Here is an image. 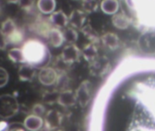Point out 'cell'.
Here are the masks:
<instances>
[{"instance_id": "4fadbf2b", "label": "cell", "mask_w": 155, "mask_h": 131, "mask_svg": "<svg viewBox=\"0 0 155 131\" xmlns=\"http://www.w3.org/2000/svg\"><path fill=\"white\" fill-rule=\"evenodd\" d=\"M36 68L34 67L33 66L27 64V63H25V64H22L19 68H18V78H19V80L20 81H23V82H26V81H33L34 78L36 77V75L38 73H36Z\"/></svg>"}, {"instance_id": "5bb4252c", "label": "cell", "mask_w": 155, "mask_h": 131, "mask_svg": "<svg viewBox=\"0 0 155 131\" xmlns=\"http://www.w3.org/2000/svg\"><path fill=\"white\" fill-rule=\"evenodd\" d=\"M57 103L63 108L74 107L77 103L76 98H75V92H74L71 89H67V90L60 92L58 95Z\"/></svg>"}, {"instance_id": "30bf717a", "label": "cell", "mask_w": 155, "mask_h": 131, "mask_svg": "<svg viewBox=\"0 0 155 131\" xmlns=\"http://www.w3.org/2000/svg\"><path fill=\"white\" fill-rule=\"evenodd\" d=\"M140 48L146 54H155V31L144 33L139 39Z\"/></svg>"}, {"instance_id": "603a6c76", "label": "cell", "mask_w": 155, "mask_h": 131, "mask_svg": "<svg viewBox=\"0 0 155 131\" xmlns=\"http://www.w3.org/2000/svg\"><path fill=\"white\" fill-rule=\"evenodd\" d=\"M57 72H58V77H57V80H56V82L54 84V87H55V90L60 93L62 91H64V90L68 89L69 78H68L67 74L64 71L57 70Z\"/></svg>"}, {"instance_id": "ab89813d", "label": "cell", "mask_w": 155, "mask_h": 131, "mask_svg": "<svg viewBox=\"0 0 155 131\" xmlns=\"http://www.w3.org/2000/svg\"><path fill=\"white\" fill-rule=\"evenodd\" d=\"M74 1H82V0H74Z\"/></svg>"}, {"instance_id": "8fae6325", "label": "cell", "mask_w": 155, "mask_h": 131, "mask_svg": "<svg viewBox=\"0 0 155 131\" xmlns=\"http://www.w3.org/2000/svg\"><path fill=\"white\" fill-rule=\"evenodd\" d=\"M87 18V14L80 9H74L72 11L70 16H68L70 26L75 29H82V27L85 25Z\"/></svg>"}, {"instance_id": "d6986e66", "label": "cell", "mask_w": 155, "mask_h": 131, "mask_svg": "<svg viewBox=\"0 0 155 131\" xmlns=\"http://www.w3.org/2000/svg\"><path fill=\"white\" fill-rule=\"evenodd\" d=\"M36 7L43 15H51L54 12L56 7L55 0H37Z\"/></svg>"}, {"instance_id": "2e32d148", "label": "cell", "mask_w": 155, "mask_h": 131, "mask_svg": "<svg viewBox=\"0 0 155 131\" xmlns=\"http://www.w3.org/2000/svg\"><path fill=\"white\" fill-rule=\"evenodd\" d=\"M24 127L28 131H38L44 127V119L35 115H29L25 119Z\"/></svg>"}, {"instance_id": "e575fe53", "label": "cell", "mask_w": 155, "mask_h": 131, "mask_svg": "<svg viewBox=\"0 0 155 131\" xmlns=\"http://www.w3.org/2000/svg\"><path fill=\"white\" fill-rule=\"evenodd\" d=\"M10 124L5 120H0V131H9Z\"/></svg>"}, {"instance_id": "4dcf8cb0", "label": "cell", "mask_w": 155, "mask_h": 131, "mask_svg": "<svg viewBox=\"0 0 155 131\" xmlns=\"http://www.w3.org/2000/svg\"><path fill=\"white\" fill-rule=\"evenodd\" d=\"M8 80H9L8 72L4 67H0V88L6 86V84L8 83Z\"/></svg>"}, {"instance_id": "44dd1931", "label": "cell", "mask_w": 155, "mask_h": 131, "mask_svg": "<svg viewBox=\"0 0 155 131\" xmlns=\"http://www.w3.org/2000/svg\"><path fill=\"white\" fill-rule=\"evenodd\" d=\"M81 32L90 41V43H94V44L97 45L99 42H101V36H99V35L96 32V30L90 24L84 25L82 27Z\"/></svg>"}, {"instance_id": "d6a6232c", "label": "cell", "mask_w": 155, "mask_h": 131, "mask_svg": "<svg viewBox=\"0 0 155 131\" xmlns=\"http://www.w3.org/2000/svg\"><path fill=\"white\" fill-rule=\"evenodd\" d=\"M7 45H8V42H7L6 36L4 35V33L0 29V50H5Z\"/></svg>"}, {"instance_id": "ffe728a7", "label": "cell", "mask_w": 155, "mask_h": 131, "mask_svg": "<svg viewBox=\"0 0 155 131\" xmlns=\"http://www.w3.org/2000/svg\"><path fill=\"white\" fill-rule=\"evenodd\" d=\"M119 6L120 5L118 0H102L100 4L101 10L104 14L110 16H114V14H116L119 10Z\"/></svg>"}, {"instance_id": "277c9868", "label": "cell", "mask_w": 155, "mask_h": 131, "mask_svg": "<svg viewBox=\"0 0 155 131\" xmlns=\"http://www.w3.org/2000/svg\"><path fill=\"white\" fill-rule=\"evenodd\" d=\"M111 64L106 57H97L95 59L89 63V70L91 75L94 77H104L109 73Z\"/></svg>"}, {"instance_id": "9a60e30c", "label": "cell", "mask_w": 155, "mask_h": 131, "mask_svg": "<svg viewBox=\"0 0 155 131\" xmlns=\"http://www.w3.org/2000/svg\"><path fill=\"white\" fill-rule=\"evenodd\" d=\"M101 43L107 49L114 51L120 47V38L115 33L107 32L101 36Z\"/></svg>"}, {"instance_id": "cb8c5ba5", "label": "cell", "mask_w": 155, "mask_h": 131, "mask_svg": "<svg viewBox=\"0 0 155 131\" xmlns=\"http://www.w3.org/2000/svg\"><path fill=\"white\" fill-rule=\"evenodd\" d=\"M62 31H63L64 42H66L68 44H75V42L78 40V32L75 28H74L70 26H67Z\"/></svg>"}, {"instance_id": "74e56055", "label": "cell", "mask_w": 155, "mask_h": 131, "mask_svg": "<svg viewBox=\"0 0 155 131\" xmlns=\"http://www.w3.org/2000/svg\"><path fill=\"white\" fill-rule=\"evenodd\" d=\"M38 131H51V130H50V129H47L46 127H45V126H44V127H43V128H42L41 129H39Z\"/></svg>"}, {"instance_id": "4316f807", "label": "cell", "mask_w": 155, "mask_h": 131, "mask_svg": "<svg viewBox=\"0 0 155 131\" xmlns=\"http://www.w3.org/2000/svg\"><path fill=\"white\" fill-rule=\"evenodd\" d=\"M16 28L17 26L12 18H6L1 25V30L6 37L10 36Z\"/></svg>"}, {"instance_id": "8992f818", "label": "cell", "mask_w": 155, "mask_h": 131, "mask_svg": "<svg viewBox=\"0 0 155 131\" xmlns=\"http://www.w3.org/2000/svg\"><path fill=\"white\" fill-rule=\"evenodd\" d=\"M82 56V50L75 44H67L62 53H61V60L65 65H73L80 60Z\"/></svg>"}, {"instance_id": "ba28073f", "label": "cell", "mask_w": 155, "mask_h": 131, "mask_svg": "<svg viewBox=\"0 0 155 131\" xmlns=\"http://www.w3.org/2000/svg\"><path fill=\"white\" fill-rule=\"evenodd\" d=\"M57 77H58L57 70L49 66L39 69V72L37 74L39 82L46 87L54 86L57 80Z\"/></svg>"}, {"instance_id": "d4e9b609", "label": "cell", "mask_w": 155, "mask_h": 131, "mask_svg": "<svg viewBox=\"0 0 155 131\" xmlns=\"http://www.w3.org/2000/svg\"><path fill=\"white\" fill-rule=\"evenodd\" d=\"M7 57L14 63H16V64H25V57H24L21 48H18V47L11 48L7 53Z\"/></svg>"}, {"instance_id": "5b68a950", "label": "cell", "mask_w": 155, "mask_h": 131, "mask_svg": "<svg viewBox=\"0 0 155 131\" xmlns=\"http://www.w3.org/2000/svg\"><path fill=\"white\" fill-rule=\"evenodd\" d=\"M54 26H52V24L50 23L49 18H45L41 16L40 15H38L35 18V20L30 25V30L33 31L35 35L46 38L48 36V34L50 32V30L53 28Z\"/></svg>"}, {"instance_id": "836d02e7", "label": "cell", "mask_w": 155, "mask_h": 131, "mask_svg": "<svg viewBox=\"0 0 155 131\" xmlns=\"http://www.w3.org/2000/svg\"><path fill=\"white\" fill-rule=\"evenodd\" d=\"M9 131H26V129L19 123H13L9 127Z\"/></svg>"}, {"instance_id": "9c48e42d", "label": "cell", "mask_w": 155, "mask_h": 131, "mask_svg": "<svg viewBox=\"0 0 155 131\" xmlns=\"http://www.w3.org/2000/svg\"><path fill=\"white\" fill-rule=\"evenodd\" d=\"M64 116L63 114L55 109H51L46 112L44 119V126L50 130L59 129L63 123Z\"/></svg>"}, {"instance_id": "f35d334b", "label": "cell", "mask_w": 155, "mask_h": 131, "mask_svg": "<svg viewBox=\"0 0 155 131\" xmlns=\"http://www.w3.org/2000/svg\"><path fill=\"white\" fill-rule=\"evenodd\" d=\"M52 131H65L64 129H54V130H52Z\"/></svg>"}, {"instance_id": "7c38bea8", "label": "cell", "mask_w": 155, "mask_h": 131, "mask_svg": "<svg viewBox=\"0 0 155 131\" xmlns=\"http://www.w3.org/2000/svg\"><path fill=\"white\" fill-rule=\"evenodd\" d=\"M49 20L54 27L59 29H64L69 25L68 16L63 10H58L52 13L49 16Z\"/></svg>"}, {"instance_id": "484cf974", "label": "cell", "mask_w": 155, "mask_h": 131, "mask_svg": "<svg viewBox=\"0 0 155 131\" xmlns=\"http://www.w3.org/2000/svg\"><path fill=\"white\" fill-rule=\"evenodd\" d=\"M24 38H25L24 30L19 28V27H17L10 36H8L6 37L8 44H12V45H15V46L20 45L21 43H23Z\"/></svg>"}, {"instance_id": "e0dca14e", "label": "cell", "mask_w": 155, "mask_h": 131, "mask_svg": "<svg viewBox=\"0 0 155 131\" xmlns=\"http://www.w3.org/2000/svg\"><path fill=\"white\" fill-rule=\"evenodd\" d=\"M112 23L116 28H118L120 30H124V29H127L131 26L132 20L125 13H124V12L118 13L117 12L116 14H114L113 16Z\"/></svg>"}, {"instance_id": "d590c367", "label": "cell", "mask_w": 155, "mask_h": 131, "mask_svg": "<svg viewBox=\"0 0 155 131\" xmlns=\"http://www.w3.org/2000/svg\"><path fill=\"white\" fill-rule=\"evenodd\" d=\"M125 2H126V5H128V7H130V8H134L135 7L134 0H125Z\"/></svg>"}, {"instance_id": "ac0fdd59", "label": "cell", "mask_w": 155, "mask_h": 131, "mask_svg": "<svg viewBox=\"0 0 155 131\" xmlns=\"http://www.w3.org/2000/svg\"><path fill=\"white\" fill-rule=\"evenodd\" d=\"M47 40L49 42V44L54 47H60L61 46H63L64 42V35H63V31L59 28L56 27H53L47 36Z\"/></svg>"}, {"instance_id": "3957f363", "label": "cell", "mask_w": 155, "mask_h": 131, "mask_svg": "<svg viewBox=\"0 0 155 131\" xmlns=\"http://www.w3.org/2000/svg\"><path fill=\"white\" fill-rule=\"evenodd\" d=\"M19 111V104L15 97L11 94L0 96V118L10 119L15 116Z\"/></svg>"}, {"instance_id": "7402d4cb", "label": "cell", "mask_w": 155, "mask_h": 131, "mask_svg": "<svg viewBox=\"0 0 155 131\" xmlns=\"http://www.w3.org/2000/svg\"><path fill=\"white\" fill-rule=\"evenodd\" d=\"M82 56L89 63L98 57V47L94 43H89L82 49Z\"/></svg>"}, {"instance_id": "f546056e", "label": "cell", "mask_w": 155, "mask_h": 131, "mask_svg": "<svg viewBox=\"0 0 155 131\" xmlns=\"http://www.w3.org/2000/svg\"><path fill=\"white\" fill-rule=\"evenodd\" d=\"M32 114L42 118V116L46 114V110H45V106H43L40 103H37V104L34 105L33 108H32Z\"/></svg>"}, {"instance_id": "7a4b0ae2", "label": "cell", "mask_w": 155, "mask_h": 131, "mask_svg": "<svg viewBox=\"0 0 155 131\" xmlns=\"http://www.w3.org/2000/svg\"><path fill=\"white\" fill-rule=\"evenodd\" d=\"M25 63L36 69L48 67L51 61V54L46 45L39 39L31 38L23 43L21 47Z\"/></svg>"}, {"instance_id": "83f0119b", "label": "cell", "mask_w": 155, "mask_h": 131, "mask_svg": "<svg viewBox=\"0 0 155 131\" xmlns=\"http://www.w3.org/2000/svg\"><path fill=\"white\" fill-rule=\"evenodd\" d=\"M82 7L86 14H92L97 11L99 4L97 0H82Z\"/></svg>"}, {"instance_id": "6da1fadb", "label": "cell", "mask_w": 155, "mask_h": 131, "mask_svg": "<svg viewBox=\"0 0 155 131\" xmlns=\"http://www.w3.org/2000/svg\"><path fill=\"white\" fill-rule=\"evenodd\" d=\"M99 96L91 131H155V67L140 65Z\"/></svg>"}, {"instance_id": "52a82bcc", "label": "cell", "mask_w": 155, "mask_h": 131, "mask_svg": "<svg viewBox=\"0 0 155 131\" xmlns=\"http://www.w3.org/2000/svg\"><path fill=\"white\" fill-rule=\"evenodd\" d=\"M91 90L92 84L89 80L83 81L75 91V98L77 103L81 108H86L91 101Z\"/></svg>"}, {"instance_id": "8d00e7d4", "label": "cell", "mask_w": 155, "mask_h": 131, "mask_svg": "<svg viewBox=\"0 0 155 131\" xmlns=\"http://www.w3.org/2000/svg\"><path fill=\"white\" fill-rule=\"evenodd\" d=\"M20 0H6V2L10 3V4H18Z\"/></svg>"}, {"instance_id": "1f68e13d", "label": "cell", "mask_w": 155, "mask_h": 131, "mask_svg": "<svg viewBox=\"0 0 155 131\" xmlns=\"http://www.w3.org/2000/svg\"><path fill=\"white\" fill-rule=\"evenodd\" d=\"M58 95L59 93L56 92H48L47 94L45 95V101L48 104H52L54 102H57V98H58Z\"/></svg>"}, {"instance_id": "f1b7e54d", "label": "cell", "mask_w": 155, "mask_h": 131, "mask_svg": "<svg viewBox=\"0 0 155 131\" xmlns=\"http://www.w3.org/2000/svg\"><path fill=\"white\" fill-rule=\"evenodd\" d=\"M19 6L26 11L27 13H31L35 10V8L36 7L35 5V0H20L18 3ZM37 8V7H36Z\"/></svg>"}]
</instances>
